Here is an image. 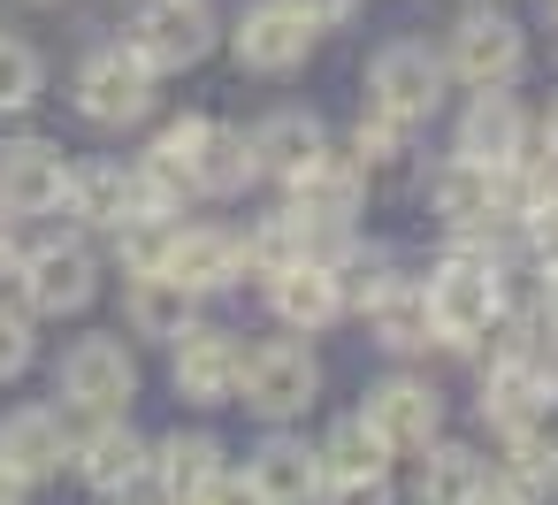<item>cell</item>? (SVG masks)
<instances>
[{
  "mask_svg": "<svg viewBox=\"0 0 558 505\" xmlns=\"http://www.w3.org/2000/svg\"><path fill=\"white\" fill-rule=\"evenodd\" d=\"M70 459H77L85 490H100V497H123V490H138V482L154 474V444H146V436H131L123 421H100Z\"/></svg>",
  "mask_w": 558,
  "mask_h": 505,
  "instance_id": "obj_16",
  "label": "cell"
},
{
  "mask_svg": "<svg viewBox=\"0 0 558 505\" xmlns=\"http://www.w3.org/2000/svg\"><path fill=\"white\" fill-rule=\"evenodd\" d=\"M161 276L184 284V291L199 299V291L238 284V276H245V253H238L230 230H169V245H161Z\"/></svg>",
  "mask_w": 558,
  "mask_h": 505,
  "instance_id": "obj_14",
  "label": "cell"
},
{
  "mask_svg": "<svg viewBox=\"0 0 558 505\" xmlns=\"http://www.w3.org/2000/svg\"><path fill=\"white\" fill-rule=\"evenodd\" d=\"M39 85H47L39 55H32L16 32H0V116H24V108L39 100Z\"/></svg>",
  "mask_w": 558,
  "mask_h": 505,
  "instance_id": "obj_31",
  "label": "cell"
},
{
  "mask_svg": "<svg viewBox=\"0 0 558 505\" xmlns=\"http://www.w3.org/2000/svg\"><path fill=\"white\" fill-rule=\"evenodd\" d=\"M131 55L161 77V70H192L215 55V16L207 0H138L131 16Z\"/></svg>",
  "mask_w": 558,
  "mask_h": 505,
  "instance_id": "obj_2",
  "label": "cell"
},
{
  "mask_svg": "<svg viewBox=\"0 0 558 505\" xmlns=\"http://www.w3.org/2000/svg\"><path fill=\"white\" fill-rule=\"evenodd\" d=\"M0 505H32V482L16 467H0Z\"/></svg>",
  "mask_w": 558,
  "mask_h": 505,
  "instance_id": "obj_38",
  "label": "cell"
},
{
  "mask_svg": "<svg viewBox=\"0 0 558 505\" xmlns=\"http://www.w3.org/2000/svg\"><path fill=\"white\" fill-rule=\"evenodd\" d=\"M314 459H322V482H344V474H383V467H390V444L352 413V421H337V429L322 436Z\"/></svg>",
  "mask_w": 558,
  "mask_h": 505,
  "instance_id": "obj_28",
  "label": "cell"
},
{
  "mask_svg": "<svg viewBox=\"0 0 558 505\" xmlns=\"http://www.w3.org/2000/svg\"><path fill=\"white\" fill-rule=\"evenodd\" d=\"M543 406H550V398H543L535 360H489V375H482V421H497V429H527Z\"/></svg>",
  "mask_w": 558,
  "mask_h": 505,
  "instance_id": "obj_27",
  "label": "cell"
},
{
  "mask_svg": "<svg viewBox=\"0 0 558 505\" xmlns=\"http://www.w3.org/2000/svg\"><path fill=\"white\" fill-rule=\"evenodd\" d=\"M543 314L558 322V268H543Z\"/></svg>",
  "mask_w": 558,
  "mask_h": 505,
  "instance_id": "obj_40",
  "label": "cell"
},
{
  "mask_svg": "<svg viewBox=\"0 0 558 505\" xmlns=\"http://www.w3.org/2000/svg\"><path fill=\"white\" fill-rule=\"evenodd\" d=\"M322 505H390V482L383 474H344V482H322Z\"/></svg>",
  "mask_w": 558,
  "mask_h": 505,
  "instance_id": "obj_34",
  "label": "cell"
},
{
  "mask_svg": "<svg viewBox=\"0 0 558 505\" xmlns=\"http://www.w3.org/2000/svg\"><path fill=\"white\" fill-rule=\"evenodd\" d=\"M360 192H367V169L352 161V154H314L299 177H291V215H306V223H352L360 215Z\"/></svg>",
  "mask_w": 558,
  "mask_h": 505,
  "instance_id": "obj_13",
  "label": "cell"
},
{
  "mask_svg": "<svg viewBox=\"0 0 558 505\" xmlns=\"http://www.w3.org/2000/svg\"><path fill=\"white\" fill-rule=\"evenodd\" d=\"M405 154H413V123H398V116H375V108H367V123H360V139H352V161H360L367 177H398V169H405Z\"/></svg>",
  "mask_w": 558,
  "mask_h": 505,
  "instance_id": "obj_30",
  "label": "cell"
},
{
  "mask_svg": "<svg viewBox=\"0 0 558 505\" xmlns=\"http://www.w3.org/2000/svg\"><path fill=\"white\" fill-rule=\"evenodd\" d=\"M497 482H505V490H520V497L558 490V444H543V429H535V421H527V429H505V467H497Z\"/></svg>",
  "mask_w": 558,
  "mask_h": 505,
  "instance_id": "obj_29",
  "label": "cell"
},
{
  "mask_svg": "<svg viewBox=\"0 0 558 505\" xmlns=\"http://www.w3.org/2000/svg\"><path fill=\"white\" fill-rule=\"evenodd\" d=\"M16 268V238H9V215H0V276Z\"/></svg>",
  "mask_w": 558,
  "mask_h": 505,
  "instance_id": "obj_39",
  "label": "cell"
},
{
  "mask_svg": "<svg viewBox=\"0 0 558 505\" xmlns=\"http://www.w3.org/2000/svg\"><path fill=\"white\" fill-rule=\"evenodd\" d=\"M428 200H436L444 230H459V238H474V230H489V223L505 215V207H497V169H482V161H466V154L436 169Z\"/></svg>",
  "mask_w": 558,
  "mask_h": 505,
  "instance_id": "obj_19",
  "label": "cell"
},
{
  "mask_svg": "<svg viewBox=\"0 0 558 505\" xmlns=\"http://www.w3.org/2000/svg\"><path fill=\"white\" fill-rule=\"evenodd\" d=\"M192 505H268V497L253 490V474H230V467H222V474H215V482H207Z\"/></svg>",
  "mask_w": 558,
  "mask_h": 505,
  "instance_id": "obj_35",
  "label": "cell"
},
{
  "mask_svg": "<svg viewBox=\"0 0 558 505\" xmlns=\"http://www.w3.org/2000/svg\"><path fill=\"white\" fill-rule=\"evenodd\" d=\"M32 352H39V337H32V314L0 306V383H9V375H24V368H32Z\"/></svg>",
  "mask_w": 558,
  "mask_h": 505,
  "instance_id": "obj_33",
  "label": "cell"
},
{
  "mask_svg": "<svg viewBox=\"0 0 558 505\" xmlns=\"http://www.w3.org/2000/svg\"><path fill=\"white\" fill-rule=\"evenodd\" d=\"M238 62L245 70H260V77H283V70H299L306 62V47H314V24L291 9V0H260V9H245V24H238Z\"/></svg>",
  "mask_w": 558,
  "mask_h": 505,
  "instance_id": "obj_11",
  "label": "cell"
},
{
  "mask_svg": "<svg viewBox=\"0 0 558 505\" xmlns=\"http://www.w3.org/2000/svg\"><path fill=\"white\" fill-rule=\"evenodd\" d=\"M0 467H16L24 482H47L70 467V429L54 406H16L9 421H0Z\"/></svg>",
  "mask_w": 558,
  "mask_h": 505,
  "instance_id": "obj_17",
  "label": "cell"
},
{
  "mask_svg": "<svg viewBox=\"0 0 558 505\" xmlns=\"http://www.w3.org/2000/svg\"><path fill=\"white\" fill-rule=\"evenodd\" d=\"M322 146H329V139H322V123H314L306 108H283V116H268V123L253 131V169L291 184V177H299V169H306Z\"/></svg>",
  "mask_w": 558,
  "mask_h": 505,
  "instance_id": "obj_25",
  "label": "cell"
},
{
  "mask_svg": "<svg viewBox=\"0 0 558 505\" xmlns=\"http://www.w3.org/2000/svg\"><path fill=\"white\" fill-rule=\"evenodd\" d=\"M444 100V55H428L421 39H398L375 55L367 70V108L375 116H398V123H428Z\"/></svg>",
  "mask_w": 558,
  "mask_h": 505,
  "instance_id": "obj_3",
  "label": "cell"
},
{
  "mask_svg": "<svg viewBox=\"0 0 558 505\" xmlns=\"http://www.w3.org/2000/svg\"><path fill=\"white\" fill-rule=\"evenodd\" d=\"M62 398L85 406V413H123L138 398V360L116 337H77L62 352Z\"/></svg>",
  "mask_w": 558,
  "mask_h": 505,
  "instance_id": "obj_7",
  "label": "cell"
},
{
  "mask_svg": "<svg viewBox=\"0 0 558 505\" xmlns=\"http://www.w3.org/2000/svg\"><path fill=\"white\" fill-rule=\"evenodd\" d=\"M93 299H100V261H93V245L62 238V245L24 253V306H32V314H85Z\"/></svg>",
  "mask_w": 558,
  "mask_h": 505,
  "instance_id": "obj_6",
  "label": "cell"
},
{
  "mask_svg": "<svg viewBox=\"0 0 558 505\" xmlns=\"http://www.w3.org/2000/svg\"><path fill=\"white\" fill-rule=\"evenodd\" d=\"M238 345L222 337V329H184L177 337V398H192V406H230L238 398Z\"/></svg>",
  "mask_w": 558,
  "mask_h": 505,
  "instance_id": "obj_15",
  "label": "cell"
},
{
  "mask_svg": "<svg viewBox=\"0 0 558 505\" xmlns=\"http://www.w3.org/2000/svg\"><path fill=\"white\" fill-rule=\"evenodd\" d=\"M70 192V161L47 139H16L0 146V215H54Z\"/></svg>",
  "mask_w": 558,
  "mask_h": 505,
  "instance_id": "obj_9",
  "label": "cell"
},
{
  "mask_svg": "<svg viewBox=\"0 0 558 505\" xmlns=\"http://www.w3.org/2000/svg\"><path fill=\"white\" fill-rule=\"evenodd\" d=\"M535 375H543V398H550V406H558V337H550V345H543V352H535Z\"/></svg>",
  "mask_w": 558,
  "mask_h": 505,
  "instance_id": "obj_37",
  "label": "cell"
},
{
  "mask_svg": "<svg viewBox=\"0 0 558 505\" xmlns=\"http://www.w3.org/2000/svg\"><path fill=\"white\" fill-rule=\"evenodd\" d=\"M360 421H367L390 452H421V444L444 429V398H436L421 375H390V383H375V390H367Z\"/></svg>",
  "mask_w": 558,
  "mask_h": 505,
  "instance_id": "obj_10",
  "label": "cell"
},
{
  "mask_svg": "<svg viewBox=\"0 0 558 505\" xmlns=\"http://www.w3.org/2000/svg\"><path fill=\"white\" fill-rule=\"evenodd\" d=\"M367 322H375V345H390V352H428V337H436L428 291L405 284V276H383V284L367 291Z\"/></svg>",
  "mask_w": 558,
  "mask_h": 505,
  "instance_id": "obj_21",
  "label": "cell"
},
{
  "mask_svg": "<svg viewBox=\"0 0 558 505\" xmlns=\"http://www.w3.org/2000/svg\"><path fill=\"white\" fill-rule=\"evenodd\" d=\"M260 169H253V139L245 131H230V123H207L199 131V146H192V177H184V192H207V200H230V192H245Z\"/></svg>",
  "mask_w": 558,
  "mask_h": 505,
  "instance_id": "obj_20",
  "label": "cell"
},
{
  "mask_svg": "<svg viewBox=\"0 0 558 505\" xmlns=\"http://www.w3.org/2000/svg\"><path fill=\"white\" fill-rule=\"evenodd\" d=\"M291 9H299L314 32H329V24H352V9H360V0H291Z\"/></svg>",
  "mask_w": 558,
  "mask_h": 505,
  "instance_id": "obj_36",
  "label": "cell"
},
{
  "mask_svg": "<svg viewBox=\"0 0 558 505\" xmlns=\"http://www.w3.org/2000/svg\"><path fill=\"white\" fill-rule=\"evenodd\" d=\"M199 131H207V123H199V116H184V123H169V131L154 139V154H146V169H154V177H161L169 192H184V177H192V146H199Z\"/></svg>",
  "mask_w": 558,
  "mask_h": 505,
  "instance_id": "obj_32",
  "label": "cell"
},
{
  "mask_svg": "<svg viewBox=\"0 0 558 505\" xmlns=\"http://www.w3.org/2000/svg\"><path fill=\"white\" fill-rule=\"evenodd\" d=\"M77 108H85V123L123 131V123H138V116L154 108V70H146L131 47H100V55L77 70Z\"/></svg>",
  "mask_w": 558,
  "mask_h": 505,
  "instance_id": "obj_5",
  "label": "cell"
},
{
  "mask_svg": "<svg viewBox=\"0 0 558 505\" xmlns=\"http://www.w3.org/2000/svg\"><path fill=\"white\" fill-rule=\"evenodd\" d=\"M459 154L482 161V169L527 161V116H520V100H512L505 85H482V93H474V108L459 116Z\"/></svg>",
  "mask_w": 558,
  "mask_h": 505,
  "instance_id": "obj_12",
  "label": "cell"
},
{
  "mask_svg": "<svg viewBox=\"0 0 558 505\" xmlns=\"http://www.w3.org/2000/svg\"><path fill=\"white\" fill-rule=\"evenodd\" d=\"M421 291H428V322H436L444 345H474V337L497 329V314H505V276H497V261H482V253H451Z\"/></svg>",
  "mask_w": 558,
  "mask_h": 505,
  "instance_id": "obj_1",
  "label": "cell"
},
{
  "mask_svg": "<svg viewBox=\"0 0 558 505\" xmlns=\"http://www.w3.org/2000/svg\"><path fill=\"white\" fill-rule=\"evenodd\" d=\"M245 474H253V490H260L268 505H314V497H322V459H314L306 444H291V436H268Z\"/></svg>",
  "mask_w": 558,
  "mask_h": 505,
  "instance_id": "obj_22",
  "label": "cell"
},
{
  "mask_svg": "<svg viewBox=\"0 0 558 505\" xmlns=\"http://www.w3.org/2000/svg\"><path fill=\"white\" fill-rule=\"evenodd\" d=\"M482 505H527V497H520V490H505V482H489V490H482Z\"/></svg>",
  "mask_w": 558,
  "mask_h": 505,
  "instance_id": "obj_41",
  "label": "cell"
},
{
  "mask_svg": "<svg viewBox=\"0 0 558 505\" xmlns=\"http://www.w3.org/2000/svg\"><path fill=\"white\" fill-rule=\"evenodd\" d=\"M428 459H421V505H482V490L497 482L489 474V459L482 452H466V444H421Z\"/></svg>",
  "mask_w": 558,
  "mask_h": 505,
  "instance_id": "obj_24",
  "label": "cell"
},
{
  "mask_svg": "<svg viewBox=\"0 0 558 505\" xmlns=\"http://www.w3.org/2000/svg\"><path fill=\"white\" fill-rule=\"evenodd\" d=\"M123 314H131V329H138V337H161V345H177V337L192 329V291H184V284H169V276L154 268V276H131V291H123Z\"/></svg>",
  "mask_w": 558,
  "mask_h": 505,
  "instance_id": "obj_26",
  "label": "cell"
},
{
  "mask_svg": "<svg viewBox=\"0 0 558 505\" xmlns=\"http://www.w3.org/2000/svg\"><path fill=\"white\" fill-rule=\"evenodd\" d=\"M314 390H322V368H314L306 345H260V352L238 360V398H245L260 421H291V413H306Z\"/></svg>",
  "mask_w": 558,
  "mask_h": 505,
  "instance_id": "obj_4",
  "label": "cell"
},
{
  "mask_svg": "<svg viewBox=\"0 0 558 505\" xmlns=\"http://www.w3.org/2000/svg\"><path fill=\"white\" fill-rule=\"evenodd\" d=\"M543 146L558 154V100H550V116H543Z\"/></svg>",
  "mask_w": 558,
  "mask_h": 505,
  "instance_id": "obj_42",
  "label": "cell"
},
{
  "mask_svg": "<svg viewBox=\"0 0 558 505\" xmlns=\"http://www.w3.org/2000/svg\"><path fill=\"white\" fill-rule=\"evenodd\" d=\"M520 62H527L520 24L497 16V9H474V16H459V32H451V62H444V70H459V77L482 93V85H512Z\"/></svg>",
  "mask_w": 558,
  "mask_h": 505,
  "instance_id": "obj_8",
  "label": "cell"
},
{
  "mask_svg": "<svg viewBox=\"0 0 558 505\" xmlns=\"http://www.w3.org/2000/svg\"><path fill=\"white\" fill-rule=\"evenodd\" d=\"M215 474H222V444H215L207 429H192V436L177 429V436L154 452V474H146V482H161V497H169V505H192Z\"/></svg>",
  "mask_w": 558,
  "mask_h": 505,
  "instance_id": "obj_23",
  "label": "cell"
},
{
  "mask_svg": "<svg viewBox=\"0 0 558 505\" xmlns=\"http://www.w3.org/2000/svg\"><path fill=\"white\" fill-rule=\"evenodd\" d=\"M268 299H276V322L291 329H329L344 314V276L329 261H291L268 276Z\"/></svg>",
  "mask_w": 558,
  "mask_h": 505,
  "instance_id": "obj_18",
  "label": "cell"
}]
</instances>
